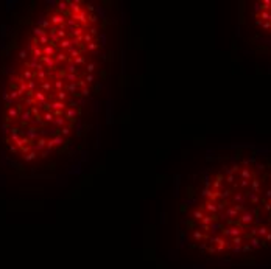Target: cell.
<instances>
[{"label":"cell","instance_id":"obj_1","mask_svg":"<svg viewBox=\"0 0 271 269\" xmlns=\"http://www.w3.org/2000/svg\"><path fill=\"white\" fill-rule=\"evenodd\" d=\"M254 212H251V210H245L242 213V216H240V226H249V224L254 221Z\"/></svg>","mask_w":271,"mask_h":269},{"label":"cell","instance_id":"obj_2","mask_svg":"<svg viewBox=\"0 0 271 269\" xmlns=\"http://www.w3.org/2000/svg\"><path fill=\"white\" fill-rule=\"evenodd\" d=\"M65 16L64 14H61V13H53L52 16H50V24L52 25H55V26H61V25H64L65 24Z\"/></svg>","mask_w":271,"mask_h":269},{"label":"cell","instance_id":"obj_3","mask_svg":"<svg viewBox=\"0 0 271 269\" xmlns=\"http://www.w3.org/2000/svg\"><path fill=\"white\" fill-rule=\"evenodd\" d=\"M81 5V0H75V2H67V6H69V11L72 14H80L83 8L80 6Z\"/></svg>","mask_w":271,"mask_h":269},{"label":"cell","instance_id":"obj_4","mask_svg":"<svg viewBox=\"0 0 271 269\" xmlns=\"http://www.w3.org/2000/svg\"><path fill=\"white\" fill-rule=\"evenodd\" d=\"M203 207H204V210H207L209 213H211V215H215V213L218 212V210H217V204H215V202H211V201H207Z\"/></svg>","mask_w":271,"mask_h":269},{"label":"cell","instance_id":"obj_5","mask_svg":"<svg viewBox=\"0 0 271 269\" xmlns=\"http://www.w3.org/2000/svg\"><path fill=\"white\" fill-rule=\"evenodd\" d=\"M237 216H239V212H237L234 207H226V215L221 216V219H224V218H237Z\"/></svg>","mask_w":271,"mask_h":269},{"label":"cell","instance_id":"obj_6","mask_svg":"<svg viewBox=\"0 0 271 269\" xmlns=\"http://www.w3.org/2000/svg\"><path fill=\"white\" fill-rule=\"evenodd\" d=\"M223 180H224V176H223V174H217V177H215L213 184H212V187L215 188V191H218V190L221 188V184H223Z\"/></svg>","mask_w":271,"mask_h":269},{"label":"cell","instance_id":"obj_7","mask_svg":"<svg viewBox=\"0 0 271 269\" xmlns=\"http://www.w3.org/2000/svg\"><path fill=\"white\" fill-rule=\"evenodd\" d=\"M53 89L56 90V93L58 92H61V90H64L65 89V84H64V81L63 79H53Z\"/></svg>","mask_w":271,"mask_h":269},{"label":"cell","instance_id":"obj_8","mask_svg":"<svg viewBox=\"0 0 271 269\" xmlns=\"http://www.w3.org/2000/svg\"><path fill=\"white\" fill-rule=\"evenodd\" d=\"M70 47H73V44H72V39H69V37L59 41V48H63V50H69Z\"/></svg>","mask_w":271,"mask_h":269},{"label":"cell","instance_id":"obj_9","mask_svg":"<svg viewBox=\"0 0 271 269\" xmlns=\"http://www.w3.org/2000/svg\"><path fill=\"white\" fill-rule=\"evenodd\" d=\"M81 52L83 50H80V48H76V47H70L69 50H67V53H69V56L72 58V59H75V58H78V56H81Z\"/></svg>","mask_w":271,"mask_h":269},{"label":"cell","instance_id":"obj_10","mask_svg":"<svg viewBox=\"0 0 271 269\" xmlns=\"http://www.w3.org/2000/svg\"><path fill=\"white\" fill-rule=\"evenodd\" d=\"M56 11L61 14L67 13L69 11V6H67V2H56Z\"/></svg>","mask_w":271,"mask_h":269},{"label":"cell","instance_id":"obj_11","mask_svg":"<svg viewBox=\"0 0 271 269\" xmlns=\"http://www.w3.org/2000/svg\"><path fill=\"white\" fill-rule=\"evenodd\" d=\"M55 59H56V62H58V64H61V62L67 61L69 56H67V54H65L64 52H56V54H55Z\"/></svg>","mask_w":271,"mask_h":269},{"label":"cell","instance_id":"obj_12","mask_svg":"<svg viewBox=\"0 0 271 269\" xmlns=\"http://www.w3.org/2000/svg\"><path fill=\"white\" fill-rule=\"evenodd\" d=\"M76 83H69L67 86H65V90H67L69 93H72V95H75V97H78V92H76Z\"/></svg>","mask_w":271,"mask_h":269},{"label":"cell","instance_id":"obj_13","mask_svg":"<svg viewBox=\"0 0 271 269\" xmlns=\"http://www.w3.org/2000/svg\"><path fill=\"white\" fill-rule=\"evenodd\" d=\"M257 17L262 19V22H271V11H260Z\"/></svg>","mask_w":271,"mask_h":269},{"label":"cell","instance_id":"obj_14","mask_svg":"<svg viewBox=\"0 0 271 269\" xmlns=\"http://www.w3.org/2000/svg\"><path fill=\"white\" fill-rule=\"evenodd\" d=\"M240 176H242V179H246V180H249V179L252 177V173H251V170H249V168H242V171H240Z\"/></svg>","mask_w":271,"mask_h":269},{"label":"cell","instance_id":"obj_15","mask_svg":"<svg viewBox=\"0 0 271 269\" xmlns=\"http://www.w3.org/2000/svg\"><path fill=\"white\" fill-rule=\"evenodd\" d=\"M63 109H65L64 103H61V101H53L52 103V112L53 111H63Z\"/></svg>","mask_w":271,"mask_h":269},{"label":"cell","instance_id":"obj_16","mask_svg":"<svg viewBox=\"0 0 271 269\" xmlns=\"http://www.w3.org/2000/svg\"><path fill=\"white\" fill-rule=\"evenodd\" d=\"M251 188H252V193H259V190H260V180L252 179L251 180Z\"/></svg>","mask_w":271,"mask_h":269},{"label":"cell","instance_id":"obj_17","mask_svg":"<svg viewBox=\"0 0 271 269\" xmlns=\"http://www.w3.org/2000/svg\"><path fill=\"white\" fill-rule=\"evenodd\" d=\"M268 232H270V229H268L267 226H260V227H257V235H259V237H267Z\"/></svg>","mask_w":271,"mask_h":269},{"label":"cell","instance_id":"obj_18","mask_svg":"<svg viewBox=\"0 0 271 269\" xmlns=\"http://www.w3.org/2000/svg\"><path fill=\"white\" fill-rule=\"evenodd\" d=\"M55 98H56V101L64 103V100L67 98V92H65V90H61V92H58L56 95H55Z\"/></svg>","mask_w":271,"mask_h":269},{"label":"cell","instance_id":"obj_19","mask_svg":"<svg viewBox=\"0 0 271 269\" xmlns=\"http://www.w3.org/2000/svg\"><path fill=\"white\" fill-rule=\"evenodd\" d=\"M76 114H78V112H76L75 109H72V107L67 109V112H65V120H73L76 117Z\"/></svg>","mask_w":271,"mask_h":269},{"label":"cell","instance_id":"obj_20","mask_svg":"<svg viewBox=\"0 0 271 269\" xmlns=\"http://www.w3.org/2000/svg\"><path fill=\"white\" fill-rule=\"evenodd\" d=\"M53 124H55V126H56V128H61V129H63V128H64V126H65V117H61V118H56V120H55V122H53Z\"/></svg>","mask_w":271,"mask_h":269},{"label":"cell","instance_id":"obj_21","mask_svg":"<svg viewBox=\"0 0 271 269\" xmlns=\"http://www.w3.org/2000/svg\"><path fill=\"white\" fill-rule=\"evenodd\" d=\"M193 238L195 240H206L207 237L203 232H200V230H193Z\"/></svg>","mask_w":271,"mask_h":269},{"label":"cell","instance_id":"obj_22","mask_svg":"<svg viewBox=\"0 0 271 269\" xmlns=\"http://www.w3.org/2000/svg\"><path fill=\"white\" fill-rule=\"evenodd\" d=\"M50 140H53V143H55V148H56V146H61V145L64 143V139H63V137H61V135L55 137V139H50Z\"/></svg>","mask_w":271,"mask_h":269},{"label":"cell","instance_id":"obj_23","mask_svg":"<svg viewBox=\"0 0 271 269\" xmlns=\"http://www.w3.org/2000/svg\"><path fill=\"white\" fill-rule=\"evenodd\" d=\"M243 199H245V197H243V193H235L234 195V202H235V204H242Z\"/></svg>","mask_w":271,"mask_h":269},{"label":"cell","instance_id":"obj_24","mask_svg":"<svg viewBox=\"0 0 271 269\" xmlns=\"http://www.w3.org/2000/svg\"><path fill=\"white\" fill-rule=\"evenodd\" d=\"M65 79L69 81V83H76V75L75 73H65Z\"/></svg>","mask_w":271,"mask_h":269},{"label":"cell","instance_id":"obj_25","mask_svg":"<svg viewBox=\"0 0 271 269\" xmlns=\"http://www.w3.org/2000/svg\"><path fill=\"white\" fill-rule=\"evenodd\" d=\"M193 218H195V219H200V221H201V219L204 218V212H203V210H195V212H193Z\"/></svg>","mask_w":271,"mask_h":269},{"label":"cell","instance_id":"obj_26","mask_svg":"<svg viewBox=\"0 0 271 269\" xmlns=\"http://www.w3.org/2000/svg\"><path fill=\"white\" fill-rule=\"evenodd\" d=\"M87 22H89V24H97V22H98V16L97 14H89V16H87Z\"/></svg>","mask_w":271,"mask_h":269},{"label":"cell","instance_id":"obj_27","mask_svg":"<svg viewBox=\"0 0 271 269\" xmlns=\"http://www.w3.org/2000/svg\"><path fill=\"white\" fill-rule=\"evenodd\" d=\"M59 134H61V137H67V135H70V128H69V126H64V128L59 131Z\"/></svg>","mask_w":271,"mask_h":269},{"label":"cell","instance_id":"obj_28","mask_svg":"<svg viewBox=\"0 0 271 269\" xmlns=\"http://www.w3.org/2000/svg\"><path fill=\"white\" fill-rule=\"evenodd\" d=\"M97 48H98V44H97V42L92 41L91 44H87V50H89V52H95Z\"/></svg>","mask_w":271,"mask_h":269},{"label":"cell","instance_id":"obj_29","mask_svg":"<svg viewBox=\"0 0 271 269\" xmlns=\"http://www.w3.org/2000/svg\"><path fill=\"white\" fill-rule=\"evenodd\" d=\"M248 196H249V199H251V204H257L259 202V196L256 193H249Z\"/></svg>","mask_w":271,"mask_h":269},{"label":"cell","instance_id":"obj_30","mask_svg":"<svg viewBox=\"0 0 271 269\" xmlns=\"http://www.w3.org/2000/svg\"><path fill=\"white\" fill-rule=\"evenodd\" d=\"M231 193H232L231 190H224V191H221V193H220V197H221V199H226V197L231 196Z\"/></svg>","mask_w":271,"mask_h":269},{"label":"cell","instance_id":"obj_31","mask_svg":"<svg viewBox=\"0 0 271 269\" xmlns=\"http://www.w3.org/2000/svg\"><path fill=\"white\" fill-rule=\"evenodd\" d=\"M226 205H228V202H226V201L224 202H218V204H217V210L218 212L220 210H226Z\"/></svg>","mask_w":271,"mask_h":269},{"label":"cell","instance_id":"obj_32","mask_svg":"<svg viewBox=\"0 0 271 269\" xmlns=\"http://www.w3.org/2000/svg\"><path fill=\"white\" fill-rule=\"evenodd\" d=\"M84 62H86L84 56H78V58H75V59H73V64H84Z\"/></svg>","mask_w":271,"mask_h":269},{"label":"cell","instance_id":"obj_33","mask_svg":"<svg viewBox=\"0 0 271 269\" xmlns=\"http://www.w3.org/2000/svg\"><path fill=\"white\" fill-rule=\"evenodd\" d=\"M86 70H87V73H92L93 70H95V64H93V62L87 64V65H86Z\"/></svg>","mask_w":271,"mask_h":269},{"label":"cell","instance_id":"obj_34","mask_svg":"<svg viewBox=\"0 0 271 269\" xmlns=\"http://www.w3.org/2000/svg\"><path fill=\"white\" fill-rule=\"evenodd\" d=\"M224 180H226L228 184H234V182H235V176H234V174H228V177H226Z\"/></svg>","mask_w":271,"mask_h":269},{"label":"cell","instance_id":"obj_35","mask_svg":"<svg viewBox=\"0 0 271 269\" xmlns=\"http://www.w3.org/2000/svg\"><path fill=\"white\" fill-rule=\"evenodd\" d=\"M92 37H93V36H91L89 33H87V34H83V41L87 42V44H91V42H92Z\"/></svg>","mask_w":271,"mask_h":269},{"label":"cell","instance_id":"obj_36","mask_svg":"<svg viewBox=\"0 0 271 269\" xmlns=\"http://www.w3.org/2000/svg\"><path fill=\"white\" fill-rule=\"evenodd\" d=\"M97 33H98L97 26H91V28H89V34L91 36H97Z\"/></svg>","mask_w":271,"mask_h":269},{"label":"cell","instance_id":"obj_37","mask_svg":"<svg viewBox=\"0 0 271 269\" xmlns=\"http://www.w3.org/2000/svg\"><path fill=\"white\" fill-rule=\"evenodd\" d=\"M76 86H80L81 89H86L87 83H86V81H83V79H80V81H76Z\"/></svg>","mask_w":271,"mask_h":269},{"label":"cell","instance_id":"obj_38","mask_svg":"<svg viewBox=\"0 0 271 269\" xmlns=\"http://www.w3.org/2000/svg\"><path fill=\"white\" fill-rule=\"evenodd\" d=\"M211 193H212V191L209 190V188H204V190L201 191V195H203L204 197H209V196H211Z\"/></svg>","mask_w":271,"mask_h":269},{"label":"cell","instance_id":"obj_39","mask_svg":"<svg viewBox=\"0 0 271 269\" xmlns=\"http://www.w3.org/2000/svg\"><path fill=\"white\" fill-rule=\"evenodd\" d=\"M84 81H86V83H92V81H93V75H92V73H87L86 78H84Z\"/></svg>","mask_w":271,"mask_h":269},{"label":"cell","instance_id":"obj_40","mask_svg":"<svg viewBox=\"0 0 271 269\" xmlns=\"http://www.w3.org/2000/svg\"><path fill=\"white\" fill-rule=\"evenodd\" d=\"M86 9L89 11V13H93V11H95V6H93L92 3H87V5H86Z\"/></svg>","mask_w":271,"mask_h":269},{"label":"cell","instance_id":"obj_41","mask_svg":"<svg viewBox=\"0 0 271 269\" xmlns=\"http://www.w3.org/2000/svg\"><path fill=\"white\" fill-rule=\"evenodd\" d=\"M87 95H89V90H87V87H86V89H81V93L78 97H87Z\"/></svg>","mask_w":271,"mask_h":269},{"label":"cell","instance_id":"obj_42","mask_svg":"<svg viewBox=\"0 0 271 269\" xmlns=\"http://www.w3.org/2000/svg\"><path fill=\"white\" fill-rule=\"evenodd\" d=\"M249 185V180H246V179H242V182H240V187H243V188H245V187H248Z\"/></svg>","mask_w":271,"mask_h":269},{"label":"cell","instance_id":"obj_43","mask_svg":"<svg viewBox=\"0 0 271 269\" xmlns=\"http://www.w3.org/2000/svg\"><path fill=\"white\" fill-rule=\"evenodd\" d=\"M262 26H263L265 30H270V28H271V22H263Z\"/></svg>","mask_w":271,"mask_h":269},{"label":"cell","instance_id":"obj_44","mask_svg":"<svg viewBox=\"0 0 271 269\" xmlns=\"http://www.w3.org/2000/svg\"><path fill=\"white\" fill-rule=\"evenodd\" d=\"M265 196H267L268 199H271V188H270V190H267V193H265Z\"/></svg>","mask_w":271,"mask_h":269},{"label":"cell","instance_id":"obj_45","mask_svg":"<svg viewBox=\"0 0 271 269\" xmlns=\"http://www.w3.org/2000/svg\"><path fill=\"white\" fill-rule=\"evenodd\" d=\"M265 240H267V241H268V243H270V241H271V232H268V235H267V237H265Z\"/></svg>","mask_w":271,"mask_h":269},{"label":"cell","instance_id":"obj_46","mask_svg":"<svg viewBox=\"0 0 271 269\" xmlns=\"http://www.w3.org/2000/svg\"><path fill=\"white\" fill-rule=\"evenodd\" d=\"M254 9H256V11H262L260 9V5H257V3H256V6H254Z\"/></svg>","mask_w":271,"mask_h":269},{"label":"cell","instance_id":"obj_47","mask_svg":"<svg viewBox=\"0 0 271 269\" xmlns=\"http://www.w3.org/2000/svg\"><path fill=\"white\" fill-rule=\"evenodd\" d=\"M257 168H259V170H263V168H265V165H262V163H259V165H257Z\"/></svg>","mask_w":271,"mask_h":269},{"label":"cell","instance_id":"obj_48","mask_svg":"<svg viewBox=\"0 0 271 269\" xmlns=\"http://www.w3.org/2000/svg\"><path fill=\"white\" fill-rule=\"evenodd\" d=\"M268 204H270V207H271V199H270V202H268Z\"/></svg>","mask_w":271,"mask_h":269},{"label":"cell","instance_id":"obj_49","mask_svg":"<svg viewBox=\"0 0 271 269\" xmlns=\"http://www.w3.org/2000/svg\"><path fill=\"white\" fill-rule=\"evenodd\" d=\"M270 177H271V176H270Z\"/></svg>","mask_w":271,"mask_h":269}]
</instances>
